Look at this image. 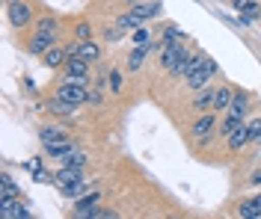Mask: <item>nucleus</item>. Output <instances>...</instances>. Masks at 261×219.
I'll list each match as a JSON object with an SVG mask.
<instances>
[{"mask_svg": "<svg viewBox=\"0 0 261 219\" xmlns=\"http://www.w3.org/2000/svg\"><path fill=\"white\" fill-rule=\"evenodd\" d=\"M241 24H252V21H255V18L261 15V9H258V3H255V6H252V9H246V12H241Z\"/></svg>", "mask_w": 261, "mask_h": 219, "instance_id": "obj_25", "label": "nucleus"}, {"mask_svg": "<svg viewBox=\"0 0 261 219\" xmlns=\"http://www.w3.org/2000/svg\"><path fill=\"white\" fill-rule=\"evenodd\" d=\"M163 12V6L158 3V0H151V3H140V6H134L128 15H122L119 21H116V27H122V30H137V27H143L148 18H158Z\"/></svg>", "mask_w": 261, "mask_h": 219, "instance_id": "obj_1", "label": "nucleus"}, {"mask_svg": "<svg viewBox=\"0 0 261 219\" xmlns=\"http://www.w3.org/2000/svg\"><path fill=\"white\" fill-rule=\"evenodd\" d=\"M9 3H18V0H6V6H9Z\"/></svg>", "mask_w": 261, "mask_h": 219, "instance_id": "obj_32", "label": "nucleus"}, {"mask_svg": "<svg viewBox=\"0 0 261 219\" xmlns=\"http://www.w3.org/2000/svg\"><path fill=\"white\" fill-rule=\"evenodd\" d=\"M86 95H89V89L81 83V80H65L63 86H60V92H57V98H63V101H71V104H77L81 107L83 101H86Z\"/></svg>", "mask_w": 261, "mask_h": 219, "instance_id": "obj_3", "label": "nucleus"}, {"mask_svg": "<svg viewBox=\"0 0 261 219\" xmlns=\"http://www.w3.org/2000/svg\"><path fill=\"white\" fill-rule=\"evenodd\" d=\"M86 101H89V104H101V95H98V92H92V89H89V95H86Z\"/></svg>", "mask_w": 261, "mask_h": 219, "instance_id": "obj_31", "label": "nucleus"}, {"mask_svg": "<svg viewBox=\"0 0 261 219\" xmlns=\"http://www.w3.org/2000/svg\"><path fill=\"white\" fill-rule=\"evenodd\" d=\"M48 110H50V113H57V116H74V113H77V104L57 98V101H50V104H48Z\"/></svg>", "mask_w": 261, "mask_h": 219, "instance_id": "obj_14", "label": "nucleus"}, {"mask_svg": "<svg viewBox=\"0 0 261 219\" xmlns=\"http://www.w3.org/2000/svg\"><path fill=\"white\" fill-rule=\"evenodd\" d=\"M54 39H57V33L39 30V33L30 39V53H48L50 48H54Z\"/></svg>", "mask_w": 261, "mask_h": 219, "instance_id": "obj_7", "label": "nucleus"}, {"mask_svg": "<svg viewBox=\"0 0 261 219\" xmlns=\"http://www.w3.org/2000/svg\"><path fill=\"white\" fill-rule=\"evenodd\" d=\"M231 89L228 86H223V89H214V113H223V110H228V104H231Z\"/></svg>", "mask_w": 261, "mask_h": 219, "instance_id": "obj_12", "label": "nucleus"}, {"mask_svg": "<svg viewBox=\"0 0 261 219\" xmlns=\"http://www.w3.org/2000/svg\"><path fill=\"white\" fill-rule=\"evenodd\" d=\"M77 56H83L86 62H95L98 56H101V48H98V42H89V39H83L81 48H77Z\"/></svg>", "mask_w": 261, "mask_h": 219, "instance_id": "obj_13", "label": "nucleus"}, {"mask_svg": "<svg viewBox=\"0 0 261 219\" xmlns=\"http://www.w3.org/2000/svg\"><path fill=\"white\" fill-rule=\"evenodd\" d=\"M39 30H48V33H57V21H54V18H42V21H39Z\"/></svg>", "mask_w": 261, "mask_h": 219, "instance_id": "obj_27", "label": "nucleus"}, {"mask_svg": "<svg viewBox=\"0 0 261 219\" xmlns=\"http://www.w3.org/2000/svg\"><path fill=\"white\" fill-rule=\"evenodd\" d=\"M63 139H68V134H65L63 128H45V131H42V142H45V145L63 142Z\"/></svg>", "mask_w": 261, "mask_h": 219, "instance_id": "obj_18", "label": "nucleus"}, {"mask_svg": "<svg viewBox=\"0 0 261 219\" xmlns=\"http://www.w3.org/2000/svg\"><path fill=\"white\" fill-rule=\"evenodd\" d=\"M246 142H249V124H241L234 134L228 136V148H244Z\"/></svg>", "mask_w": 261, "mask_h": 219, "instance_id": "obj_15", "label": "nucleus"}, {"mask_svg": "<svg viewBox=\"0 0 261 219\" xmlns=\"http://www.w3.org/2000/svg\"><path fill=\"white\" fill-rule=\"evenodd\" d=\"M74 213H77L81 219H86V216H101V210H98V193L77 199V207H74Z\"/></svg>", "mask_w": 261, "mask_h": 219, "instance_id": "obj_6", "label": "nucleus"}, {"mask_svg": "<svg viewBox=\"0 0 261 219\" xmlns=\"http://www.w3.org/2000/svg\"><path fill=\"white\" fill-rule=\"evenodd\" d=\"M77 39H89V24H81L77 27Z\"/></svg>", "mask_w": 261, "mask_h": 219, "instance_id": "obj_30", "label": "nucleus"}, {"mask_svg": "<svg viewBox=\"0 0 261 219\" xmlns=\"http://www.w3.org/2000/svg\"><path fill=\"white\" fill-rule=\"evenodd\" d=\"M196 107H199V110H214V89H205V92L196 98Z\"/></svg>", "mask_w": 261, "mask_h": 219, "instance_id": "obj_24", "label": "nucleus"}, {"mask_svg": "<svg viewBox=\"0 0 261 219\" xmlns=\"http://www.w3.org/2000/svg\"><path fill=\"white\" fill-rule=\"evenodd\" d=\"M48 148L50 157H57V160H63L68 151H74V145H71V139H63V142H54V145H45Z\"/></svg>", "mask_w": 261, "mask_h": 219, "instance_id": "obj_16", "label": "nucleus"}, {"mask_svg": "<svg viewBox=\"0 0 261 219\" xmlns=\"http://www.w3.org/2000/svg\"><path fill=\"white\" fill-rule=\"evenodd\" d=\"M0 216L3 219H27L30 213H27V207H21L18 199H3V204H0Z\"/></svg>", "mask_w": 261, "mask_h": 219, "instance_id": "obj_8", "label": "nucleus"}, {"mask_svg": "<svg viewBox=\"0 0 261 219\" xmlns=\"http://www.w3.org/2000/svg\"><path fill=\"white\" fill-rule=\"evenodd\" d=\"M249 142H261V121L249 124Z\"/></svg>", "mask_w": 261, "mask_h": 219, "instance_id": "obj_26", "label": "nucleus"}, {"mask_svg": "<svg viewBox=\"0 0 261 219\" xmlns=\"http://www.w3.org/2000/svg\"><path fill=\"white\" fill-rule=\"evenodd\" d=\"M33 18V9L27 6V3H9V21H12V27H27Z\"/></svg>", "mask_w": 261, "mask_h": 219, "instance_id": "obj_5", "label": "nucleus"}, {"mask_svg": "<svg viewBox=\"0 0 261 219\" xmlns=\"http://www.w3.org/2000/svg\"><path fill=\"white\" fill-rule=\"evenodd\" d=\"M255 6V0H234V9L238 12H246V9H252Z\"/></svg>", "mask_w": 261, "mask_h": 219, "instance_id": "obj_29", "label": "nucleus"}, {"mask_svg": "<svg viewBox=\"0 0 261 219\" xmlns=\"http://www.w3.org/2000/svg\"><path fill=\"white\" fill-rule=\"evenodd\" d=\"M214 128H217V116H214V110H211V113H205V116L193 124V136L199 142H208V136L214 134Z\"/></svg>", "mask_w": 261, "mask_h": 219, "instance_id": "obj_4", "label": "nucleus"}, {"mask_svg": "<svg viewBox=\"0 0 261 219\" xmlns=\"http://www.w3.org/2000/svg\"><path fill=\"white\" fill-rule=\"evenodd\" d=\"M110 89H113V92L122 89V74H119V71H110Z\"/></svg>", "mask_w": 261, "mask_h": 219, "instance_id": "obj_28", "label": "nucleus"}, {"mask_svg": "<svg viewBox=\"0 0 261 219\" xmlns=\"http://www.w3.org/2000/svg\"><path fill=\"white\" fill-rule=\"evenodd\" d=\"M238 213H241L244 219H255V216H261V196H258V199H252V202H244Z\"/></svg>", "mask_w": 261, "mask_h": 219, "instance_id": "obj_17", "label": "nucleus"}, {"mask_svg": "<svg viewBox=\"0 0 261 219\" xmlns=\"http://www.w3.org/2000/svg\"><path fill=\"white\" fill-rule=\"evenodd\" d=\"M0 186H3V199H18V186H15V181H12L9 175L0 178Z\"/></svg>", "mask_w": 261, "mask_h": 219, "instance_id": "obj_23", "label": "nucleus"}, {"mask_svg": "<svg viewBox=\"0 0 261 219\" xmlns=\"http://www.w3.org/2000/svg\"><path fill=\"white\" fill-rule=\"evenodd\" d=\"M63 166H86V154H83V151H68V154H65V157H63Z\"/></svg>", "mask_w": 261, "mask_h": 219, "instance_id": "obj_22", "label": "nucleus"}, {"mask_svg": "<svg viewBox=\"0 0 261 219\" xmlns=\"http://www.w3.org/2000/svg\"><path fill=\"white\" fill-rule=\"evenodd\" d=\"M65 59H68V53L60 51V48H50V51L45 53V66H48V68H60Z\"/></svg>", "mask_w": 261, "mask_h": 219, "instance_id": "obj_19", "label": "nucleus"}, {"mask_svg": "<svg viewBox=\"0 0 261 219\" xmlns=\"http://www.w3.org/2000/svg\"><path fill=\"white\" fill-rule=\"evenodd\" d=\"M146 53H148V48H134V51H130V56H128L130 71H140V66L146 62Z\"/></svg>", "mask_w": 261, "mask_h": 219, "instance_id": "obj_20", "label": "nucleus"}, {"mask_svg": "<svg viewBox=\"0 0 261 219\" xmlns=\"http://www.w3.org/2000/svg\"><path fill=\"white\" fill-rule=\"evenodd\" d=\"M246 110H249V95H246V92H234V98H231V104H228V116L244 118Z\"/></svg>", "mask_w": 261, "mask_h": 219, "instance_id": "obj_10", "label": "nucleus"}, {"mask_svg": "<svg viewBox=\"0 0 261 219\" xmlns=\"http://www.w3.org/2000/svg\"><path fill=\"white\" fill-rule=\"evenodd\" d=\"M68 77H74V80H83L86 74H89V62L83 59V56H68Z\"/></svg>", "mask_w": 261, "mask_h": 219, "instance_id": "obj_11", "label": "nucleus"}, {"mask_svg": "<svg viewBox=\"0 0 261 219\" xmlns=\"http://www.w3.org/2000/svg\"><path fill=\"white\" fill-rule=\"evenodd\" d=\"M54 181H57L60 186H68V184H77V181H83L81 166H63L57 175H54Z\"/></svg>", "mask_w": 261, "mask_h": 219, "instance_id": "obj_9", "label": "nucleus"}, {"mask_svg": "<svg viewBox=\"0 0 261 219\" xmlns=\"http://www.w3.org/2000/svg\"><path fill=\"white\" fill-rule=\"evenodd\" d=\"M214 71H217V62H214V59L196 56V66L190 68V74H187V86H190V89H205V83L211 80Z\"/></svg>", "mask_w": 261, "mask_h": 219, "instance_id": "obj_2", "label": "nucleus"}, {"mask_svg": "<svg viewBox=\"0 0 261 219\" xmlns=\"http://www.w3.org/2000/svg\"><path fill=\"white\" fill-rule=\"evenodd\" d=\"M258 196H261V193H258Z\"/></svg>", "mask_w": 261, "mask_h": 219, "instance_id": "obj_33", "label": "nucleus"}, {"mask_svg": "<svg viewBox=\"0 0 261 219\" xmlns=\"http://www.w3.org/2000/svg\"><path fill=\"white\" fill-rule=\"evenodd\" d=\"M134 48H151V36L146 27H137L134 30Z\"/></svg>", "mask_w": 261, "mask_h": 219, "instance_id": "obj_21", "label": "nucleus"}]
</instances>
